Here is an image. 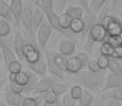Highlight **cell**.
<instances>
[{
  "mask_svg": "<svg viewBox=\"0 0 122 106\" xmlns=\"http://www.w3.org/2000/svg\"><path fill=\"white\" fill-rule=\"evenodd\" d=\"M106 74V70L101 71L99 73H92L88 70H82L78 74H76V81L84 89H87L91 92L99 91L102 90L105 85Z\"/></svg>",
  "mask_w": 122,
  "mask_h": 106,
  "instance_id": "1",
  "label": "cell"
},
{
  "mask_svg": "<svg viewBox=\"0 0 122 106\" xmlns=\"http://www.w3.org/2000/svg\"><path fill=\"white\" fill-rule=\"evenodd\" d=\"M34 6L31 3V1L27 0L23 2V10L21 13V17H20V23L25 30V32L33 37L35 35L34 29H33V13H34Z\"/></svg>",
  "mask_w": 122,
  "mask_h": 106,
  "instance_id": "2",
  "label": "cell"
},
{
  "mask_svg": "<svg viewBox=\"0 0 122 106\" xmlns=\"http://www.w3.org/2000/svg\"><path fill=\"white\" fill-rule=\"evenodd\" d=\"M43 53L41 51L38 44H35L34 41H27L23 48V61L27 64H34L43 57Z\"/></svg>",
  "mask_w": 122,
  "mask_h": 106,
  "instance_id": "3",
  "label": "cell"
},
{
  "mask_svg": "<svg viewBox=\"0 0 122 106\" xmlns=\"http://www.w3.org/2000/svg\"><path fill=\"white\" fill-rule=\"evenodd\" d=\"M107 30L109 37H117L120 36L122 33V21L118 17H115L112 15H107L101 22Z\"/></svg>",
  "mask_w": 122,
  "mask_h": 106,
  "instance_id": "4",
  "label": "cell"
},
{
  "mask_svg": "<svg viewBox=\"0 0 122 106\" xmlns=\"http://www.w3.org/2000/svg\"><path fill=\"white\" fill-rule=\"evenodd\" d=\"M53 29L50 25V23L47 21V19L44 21V23L39 27V29L36 31V37H37V44H38L39 48L45 49L48 44L49 39H50L51 35H52Z\"/></svg>",
  "mask_w": 122,
  "mask_h": 106,
  "instance_id": "5",
  "label": "cell"
},
{
  "mask_svg": "<svg viewBox=\"0 0 122 106\" xmlns=\"http://www.w3.org/2000/svg\"><path fill=\"white\" fill-rule=\"evenodd\" d=\"M45 58H46L47 62V67H48V71L50 72L51 76H54L55 79L61 80V81H64L65 76H66V72H64L54 62L52 56V50H47L45 52Z\"/></svg>",
  "mask_w": 122,
  "mask_h": 106,
  "instance_id": "6",
  "label": "cell"
},
{
  "mask_svg": "<svg viewBox=\"0 0 122 106\" xmlns=\"http://www.w3.org/2000/svg\"><path fill=\"white\" fill-rule=\"evenodd\" d=\"M2 99H3L4 103H6V104L10 106H21L22 101L25 99V96L14 93L13 91L10 90L8 85H5L3 90H2Z\"/></svg>",
  "mask_w": 122,
  "mask_h": 106,
  "instance_id": "7",
  "label": "cell"
},
{
  "mask_svg": "<svg viewBox=\"0 0 122 106\" xmlns=\"http://www.w3.org/2000/svg\"><path fill=\"white\" fill-rule=\"evenodd\" d=\"M57 79H55L54 76H44L41 77L38 81L36 87H35L34 91L32 95L34 96H38V95H43V93L47 92V91L51 90L53 87V84L55 83V81Z\"/></svg>",
  "mask_w": 122,
  "mask_h": 106,
  "instance_id": "8",
  "label": "cell"
},
{
  "mask_svg": "<svg viewBox=\"0 0 122 106\" xmlns=\"http://www.w3.org/2000/svg\"><path fill=\"white\" fill-rule=\"evenodd\" d=\"M88 35L92 38V40L95 42H100V44L104 42L108 38V33H107L106 28L103 25H101V23L96 25L95 27L91 29V31L89 32Z\"/></svg>",
  "mask_w": 122,
  "mask_h": 106,
  "instance_id": "9",
  "label": "cell"
},
{
  "mask_svg": "<svg viewBox=\"0 0 122 106\" xmlns=\"http://www.w3.org/2000/svg\"><path fill=\"white\" fill-rule=\"evenodd\" d=\"M46 17H47V21L50 23V25L52 27L53 30H55V31L60 32L61 34L65 35V36H67V37H72V36H74V35L72 34V33L70 32V31H66V30H64L62 27H61L60 20H58V15L55 13L54 11H53V12H50V13H48V14H46Z\"/></svg>",
  "mask_w": 122,
  "mask_h": 106,
  "instance_id": "10",
  "label": "cell"
},
{
  "mask_svg": "<svg viewBox=\"0 0 122 106\" xmlns=\"http://www.w3.org/2000/svg\"><path fill=\"white\" fill-rule=\"evenodd\" d=\"M76 50V42L72 39H63L58 45V52L65 57L73 56Z\"/></svg>",
  "mask_w": 122,
  "mask_h": 106,
  "instance_id": "11",
  "label": "cell"
},
{
  "mask_svg": "<svg viewBox=\"0 0 122 106\" xmlns=\"http://www.w3.org/2000/svg\"><path fill=\"white\" fill-rule=\"evenodd\" d=\"M25 42L27 40L25 39L22 33L18 30L15 33V36H14V41H13V50L16 53L18 60H22L23 61V48L25 46Z\"/></svg>",
  "mask_w": 122,
  "mask_h": 106,
  "instance_id": "12",
  "label": "cell"
},
{
  "mask_svg": "<svg viewBox=\"0 0 122 106\" xmlns=\"http://www.w3.org/2000/svg\"><path fill=\"white\" fill-rule=\"evenodd\" d=\"M122 88V76L116 75L112 72H107L106 80H105V85L103 87V91H108L112 89Z\"/></svg>",
  "mask_w": 122,
  "mask_h": 106,
  "instance_id": "13",
  "label": "cell"
},
{
  "mask_svg": "<svg viewBox=\"0 0 122 106\" xmlns=\"http://www.w3.org/2000/svg\"><path fill=\"white\" fill-rule=\"evenodd\" d=\"M27 66L30 71L34 72L37 75H41V76H46L47 71H48V67H47V62L45 56H43L41 60L37 61L34 64H27Z\"/></svg>",
  "mask_w": 122,
  "mask_h": 106,
  "instance_id": "14",
  "label": "cell"
},
{
  "mask_svg": "<svg viewBox=\"0 0 122 106\" xmlns=\"http://www.w3.org/2000/svg\"><path fill=\"white\" fill-rule=\"evenodd\" d=\"M84 68L82 65L81 61L76 57V55H73L71 57L67 58V65H66V72L70 74H78L80 71H82Z\"/></svg>",
  "mask_w": 122,
  "mask_h": 106,
  "instance_id": "15",
  "label": "cell"
},
{
  "mask_svg": "<svg viewBox=\"0 0 122 106\" xmlns=\"http://www.w3.org/2000/svg\"><path fill=\"white\" fill-rule=\"evenodd\" d=\"M10 6L12 14H13L14 22L16 23V25H18L20 23V17H21V13L23 10V1L22 0H11Z\"/></svg>",
  "mask_w": 122,
  "mask_h": 106,
  "instance_id": "16",
  "label": "cell"
},
{
  "mask_svg": "<svg viewBox=\"0 0 122 106\" xmlns=\"http://www.w3.org/2000/svg\"><path fill=\"white\" fill-rule=\"evenodd\" d=\"M83 20H84V23H85V29H84V32L82 33V34H83L86 38V36L89 34L91 29H92L96 25H98L99 21H98V16L93 13H85V15H84V17H83Z\"/></svg>",
  "mask_w": 122,
  "mask_h": 106,
  "instance_id": "17",
  "label": "cell"
},
{
  "mask_svg": "<svg viewBox=\"0 0 122 106\" xmlns=\"http://www.w3.org/2000/svg\"><path fill=\"white\" fill-rule=\"evenodd\" d=\"M27 72H28V75H29V81H28L27 85L25 86V92H23L25 96H28V95H32L33 93L35 87H36V85L39 81V79L37 77L38 75L35 74L34 72L30 71L29 69L27 70Z\"/></svg>",
  "mask_w": 122,
  "mask_h": 106,
  "instance_id": "18",
  "label": "cell"
},
{
  "mask_svg": "<svg viewBox=\"0 0 122 106\" xmlns=\"http://www.w3.org/2000/svg\"><path fill=\"white\" fill-rule=\"evenodd\" d=\"M1 50H2V55H3L4 66H5L6 68L9 67V65H10V64H12L13 62H15V61H17V55H16V53L14 52L13 48H12L10 45L3 47Z\"/></svg>",
  "mask_w": 122,
  "mask_h": 106,
  "instance_id": "19",
  "label": "cell"
},
{
  "mask_svg": "<svg viewBox=\"0 0 122 106\" xmlns=\"http://www.w3.org/2000/svg\"><path fill=\"white\" fill-rule=\"evenodd\" d=\"M0 17L3 20L9 21V22L14 20L10 3H8V1H5V0H0Z\"/></svg>",
  "mask_w": 122,
  "mask_h": 106,
  "instance_id": "20",
  "label": "cell"
},
{
  "mask_svg": "<svg viewBox=\"0 0 122 106\" xmlns=\"http://www.w3.org/2000/svg\"><path fill=\"white\" fill-rule=\"evenodd\" d=\"M46 19H47L46 13L44 11H41V9L35 8L33 13V29L35 33H36V31L39 29V27L43 25Z\"/></svg>",
  "mask_w": 122,
  "mask_h": 106,
  "instance_id": "21",
  "label": "cell"
},
{
  "mask_svg": "<svg viewBox=\"0 0 122 106\" xmlns=\"http://www.w3.org/2000/svg\"><path fill=\"white\" fill-rule=\"evenodd\" d=\"M95 101V95L87 89H84L83 95L78 101V106H93V104L96 103Z\"/></svg>",
  "mask_w": 122,
  "mask_h": 106,
  "instance_id": "22",
  "label": "cell"
},
{
  "mask_svg": "<svg viewBox=\"0 0 122 106\" xmlns=\"http://www.w3.org/2000/svg\"><path fill=\"white\" fill-rule=\"evenodd\" d=\"M65 13L68 16H70L72 19H83L84 15H85L84 10L78 5H69L65 10Z\"/></svg>",
  "mask_w": 122,
  "mask_h": 106,
  "instance_id": "23",
  "label": "cell"
},
{
  "mask_svg": "<svg viewBox=\"0 0 122 106\" xmlns=\"http://www.w3.org/2000/svg\"><path fill=\"white\" fill-rule=\"evenodd\" d=\"M44 104L43 96H25L21 106H41Z\"/></svg>",
  "mask_w": 122,
  "mask_h": 106,
  "instance_id": "24",
  "label": "cell"
},
{
  "mask_svg": "<svg viewBox=\"0 0 122 106\" xmlns=\"http://www.w3.org/2000/svg\"><path fill=\"white\" fill-rule=\"evenodd\" d=\"M85 29V23H84L83 19H73L70 25L69 31L76 36V35H80L84 32Z\"/></svg>",
  "mask_w": 122,
  "mask_h": 106,
  "instance_id": "25",
  "label": "cell"
},
{
  "mask_svg": "<svg viewBox=\"0 0 122 106\" xmlns=\"http://www.w3.org/2000/svg\"><path fill=\"white\" fill-rule=\"evenodd\" d=\"M35 4H36V8L41 9L46 14L53 12V10H54L53 0H35Z\"/></svg>",
  "mask_w": 122,
  "mask_h": 106,
  "instance_id": "26",
  "label": "cell"
},
{
  "mask_svg": "<svg viewBox=\"0 0 122 106\" xmlns=\"http://www.w3.org/2000/svg\"><path fill=\"white\" fill-rule=\"evenodd\" d=\"M115 47L112 46V44H109L107 40H105L104 42H102L100 46V53L101 55H105V56H108L111 58L115 57Z\"/></svg>",
  "mask_w": 122,
  "mask_h": 106,
  "instance_id": "27",
  "label": "cell"
},
{
  "mask_svg": "<svg viewBox=\"0 0 122 106\" xmlns=\"http://www.w3.org/2000/svg\"><path fill=\"white\" fill-rule=\"evenodd\" d=\"M51 90L54 91L58 96H64L65 93L67 92V90H68V84L64 83V82L61 81V80H56L55 83L53 84V87H52Z\"/></svg>",
  "mask_w": 122,
  "mask_h": 106,
  "instance_id": "28",
  "label": "cell"
},
{
  "mask_svg": "<svg viewBox=\"0 0 122 106\" xmlns=\"http://www.w3.org/2000/svg\"><path fill=\"white\" fill-rule=\"evenodd\" d=\"M108 71L112 73L122 76V65L116 58H111V62H109V66H108Z\"/></svg>",
  "mask_w": 122,
  "mask_h": 106,
  "instance_id": "29",
  "label": "cell"
},
{
  "mask_svg": "<svg viewBox=\"0 0 122 106\" xmlns=\"http://www.w3.org/2000/svg\"><path fill=\"white\" fill-rule=\"evenodd\" d=\"M52 56H53V60L56 63V65L61 68L64 72H66V65H67V58L63 56L60 52H56V51H52Z\"/></svg>",
  "mask_w": 122,
  "mask_h": 106,
  "instance_id": "30",
  "label": "cell"
},
{
  "mask_svg": "<svg viewBox=\"0 0 122 106\" xmlns=\"http://www.w3.org/2000/svg\"><path fill=\"white\" fill-rule=\"evenodd\" d=\"M84 92V88L81 86L80 84H74L72 85L71 87L69 88V95L73 100H76V102L80 100V98L82 96Z\"/></svg>",
  "mask_w": 122,
  "mask_h": 106,
  "instance_id": "31",
  "label": "cell"
},
{
  "mask_svg": "<svg viewBox=\"0 0 122 106\" xmlns=\"http://www.w3.org/2000/svg\"><path fill=\"white\" fill-rule=\"evenodd\" d=\"M107 0H90V10L91 13L93 14H99L103 8L105 6Z\"/></svg>",
  "mask_w": 122,
  "mask_h": 106,
  "instance_id": "32",
  "label": "cell"
},
{
  "mask_svg": "<svg viewBox=\"0 0 122 106\" xmlns=\"http://www.w3.org/2000/svg\"><path fill=\"white\" fill-rule=\"evenodd\" d=\"M103 98H104L105 100H106V99H114V100H117L122 103V88L112 89V90L106 91L105 95H103Z\"/></svg>",
  "mask_w": 122,
  "mask_h": 106,
  "instance_id": "33",
  "label": "cell"
},
{
  "mask_svg": "<svg viewBox=\"0 0 122 106\" xmlns=\"http://www.w3.org/2000/svg\"><path fill=\"white\" fill-rule=\"evenodd\" d=\"M58 20H60V25L61 27L63 28L64 30H66V31H69V28H70V25H71L72 22V18L70 17V16H68L66 13H62L58 15Z\"/></svg>",
  "mask_w": 122,
  "mask_h": 106,
  "instance_id": "34",
  "label": "cell"
},
{
  "mask_svg": "<svg viewBox=\"0 0 122 106\" xmlns=\"http://www.w3.org/2000/svg\"><path fill=\"white\" fill-rule=\"evenodd\" d=\"M12 32V27L10 25V22L6 20L0 19V36L1 37H8L11 35Z\"/></svg>",
  "mask_w": 122,
  "mask_h": 106,
  "instance_id": "35",
  "label": "cell"
},
{
  "mask_svg": "<svg viewBox=\"0 0 122 106\" xmlns=\"http://www.w3.org/2000/svg\"><path fill=\"white\" fill-rule=\"evenodd\" d=\"M43 100L44 103H55L56 101L60 100V96H58L53 90H49L47 92L43 93Z\"/></svg>",
  "mask_w": 122,
  "mask_h": 106,
  "instance_id": "36",
  "label": "cell"
},
{
  "mask_svg": "<svg viewBox=\"0 0 122 106\" xmlns=\"http://www.w3.org/2000/svg\"><path fill=\"white\" fill-rule=\"evenodd\" d=\"M78 102L70 96L69 92H66L61 98V106H76Z\"/></svg>",
  "mask_w": 122,
  "mask_h": 106,
  "instance_id": "37",
  "label": "cell"
},
{
  "mask_svg": "<svg viewBox=\"0 0 122 106\" xmlns=\"http://www.w3.org/2000/svg\"><path fill=\"white\" fill-rule=\"evenodd\" d=\"M86 69H87L88 71L92 72V73H99V72H101V71H104V70H102L100 68L97 60H92V58L89 60L87 66H86Z\"/></svg>",
  "mask_w": 122,
  "mask_h": 106,
  "instance_id": "38",
  "label": "cell"
},
{
  "mask_svg": "<svg viewBox=\"0 0 122 106\" xmlns=\"http://www.w3.org/2000/svg\"><path fill=\"white\" fill-rule=\"evenodd\" d=\"M8 87L10 88L11 91H13L14 93H18V95H23L25 92V86L16 83V82H9Z\"/></svg>",
  "mask_w": 122,
  "mask_h": 106,
  "instance_id": "39",
  "label": "cell"
},
{
  "mask_svg": "<svg viewBox=\"0 0 122 106\" xmlns=\"http://www.w3.org/2000/svg\"><path fill=\"white\" fill-rule=\"evenodd\" d=\"M8 70H9V73H14V74H17L19 72L22 71V65L19 61H15L12 64H10L8 67Z\"/></svg>",
  "mask_w": 122,
  "mask_h": 106,
  "instance_id": "40",
  "label": "cell"
},
{
  "mask_svg": "<svg viewBox=\"0 0 122 106\" xmlns=\"http://www.w3.org/2000/svg\"><path fill=\"white\" fill-rule=\"evenodd\" d=\"M28 81H29V75H28V72L27 71H22L19 72V73L16 74L15 76V82L20 85H22V86H25L28 83Z\"/></svg>",
  "mask_w": 122,
  "mask_h": 106,
  "instance_id": "41",
  "label": "cell"
},
{
  "mask_svg": "<svg viewBox=\"0 0 122 106\" xmlns=\"http://www.w3.org/2000/svg\"><path fill=\"white\" fill-rule=\"evenodd\" d=\"M96 42L92 40V38H91L89 35H87L85 38V42H84V51H85L86 53H88L89 55H91L92 54V50H93V46H95Z\"/></svg>",
  "mask_w": 122,
  "mask_h": 106,
  "instance_id": "42",
  "label": "cell"
},
{
  "mask_svg": "<svg viewBox=\"0 0 122 106\" xmlns=\"http://www.w3.org/2000/svg\"><path fill=\"white\" fill-rule=\"evenodd\" d=\"M97 62L99 64L100 68L102 70H106L109 66V62H111V57L108 56H105V55H100L99 57L97 58Z\"/></svg>",
  "mask_w": 122,
  "mask_h": 106,
  "instance_id": "43",
  "label": "cell"
},
{
  "mask_svg": "<svg viewBox=\"0 0 122 106\" xmlns=\"http://www.w3.org/2000/svg\"><path fill=\"white\" fill-rule=\"evenodd\" d=\"M76 57L79 58L80 61H81L82 65H83V68L85 69L86 66H87V64L89 62V60H90V57H89V54L86 53L85 51H81V52H79L76 54Z\"/></svg>",
  "mask_w": 122,
  "mask_h": 106,
  "instance_id": "44",
  "label": "cell"
},
{
  "mask_svg": "<svg viewBox=\"0 0 122 106\" xmlns=\"http://www.w3.org/2000/svg\"><path fill=\"white\" fill-rule=\"evenodd\" d=\"M80 8H82L85 13H91L90 10V0H78Z\"/></svg>",
  "mask_w": 122,
  "mask_h": 106,
  "instance_id": "45",
  "label": "cell"
},
{
  "mask_svg": "<svg viewBox=\"0 0 122 106\" xmlns=\"http://www.w3.org/2000/svg\"><path fill=\"white\" fill-rule=\"evenodd\" d=\"M106 106H122V103L114 99H106Z\"/></svg>",
  "mask_w": 122,
  "mask_h": 106,
  "instance_id": "46",
  "label": "cell"
},
{
  "mask_svg": "<svg viewBox=\"0 0 122 106\" xmlns=\"http://www.w3.org/2000/svg\"><path fill=\"white\" fill-rule=\"evenodd\" d=\"M68 1L69 0H58V3H57V9L60 12L63 11V9L65 8V5L68 3Z\"/></svg>",
  "mask_w": 122,
  "mask_h": 106,
  "instance_id": "47",
  "label": "cell"
},
{
  "mask_svg": "<svg viewBox=\"0 0 122 106\" xmlns=\"http://www.w3.org/2000/svg\"><path fill=\"white\" fill-rule=\"evenodd\" d=\"M41 106H61V99L55 103H44Z\"/></svg>",
  "mask_w": 122,
  "mask_h": 106,
  "instance_id": "48",
  "label": "cell"
},
{
  "mask_svg": "<svg viewBox=\"0 0 122 106\" xmlns=\"http://www.w3.org/2000/svg\"><path fill=\"white\" fill-rule=\"evenodd\" d=\"M4 83H5V82H4V80L0 82V104H1V99H2V90H3L4 86H5V84H4Z\"/></svg>",
  "mask_w": 122,
  "mask_h": 106,
  "instance_id": "49",
  "label": "cell"
},
{
  "mask_svg": "<svg viewBox=\"0 0 122 106\" xmlns=\"http://www.w3.org/2000/svg\"><path fill=\"white\" fill-rule=\"evenodd\" d=\"M9 44H6V41L4 40V38L3 37H1L0 36V49H2L3 47H5V46H8Z\"/></svg>",
  "mask_w": 122,
  "mask_h": 106,
  "instance_id": "50",
  "label": "cell"
},
{
  "mask_svg": "<svg viewBox=\"0 0 122 106\" xmlns=\"http://www.w3.org/2000/svg\"><path fill=\"white\" fill-rule=\"evenodd\" d=\"M1 61H3V55H2V50L0 49V62Z\"/></svg>",
  "mask_w": 122,
  "mask_h": 106,
  "instance_id": "51",
  "label": "cell"
},
{
  "mask_svg": "<svg viewBox=\"0 0 122 106\" xmlns=\"http://www.w3.org/2000/svg\"><path fill=\"white\" fill-rule=\"evenodd\" d=\"M0 106H10V105H8L6 103H4V102H1V104H0Z\"/></svg>",
  "mask_w": 122,
  "mask_h": 106,
  "instance_id": "52",
  "label": "cell"
},
{
  "mask_svg": "<svg viewBox=\"0 0 122 106\" xmlns=\"http://www.w3.org/2000/svg\"><path fill=\"white\" fill-rule=\"evenodd\" d=\"M93 106H102V104L99 103V102H97V103H95V104H93Z\"/></svg>",
  "mask_w": 122,
  "mask_h": 106,
  "instance_id": "53",
  "label": "cell"
},
{
  "mask_svg": "<svg viewBox=\"0 0 122 106\" xmlns=\"http://www.w3.org/2000/svg\"><path fill=\"white\" fill-rule=\"evenodd\" d=\"M119 38H120V40H121V42H122V33L120 34V36H119Z\"/></svg>",
  "mask_w": 122,
  "mask_h": 106,
  "instance_id": "54",
  "label": "cell"
},
{
  "mask_svg": "<svg viewBox=\"0 0 122 106\" xmlns=\"http://www.w3.org/2000/svg\"><path fill=\"white\" fill-rule=\"evenodd\" d=\"M114 1H120V0H114Z\"/></svg>",
  "mask_w": 122,
  "mask_h": 106,
  "instance_id": "55",
  "label": "cell"
},
{
  "mask_svg": "<svg viewBox=\"0 0 122 106\" xmlns=\"http://www.w3.org/2000/svg\"><path fill=\"white\" fill-rule=\"evenodd\" d=\"M29 1H35V0H29Z\"/></svg>",
  "mask_w": 122,
  "mask_h": 106,
  "instance_id": "56",
  "label": "cell"
},
{
  "mask_svg": "<svg viewBox=\"0 0 122 106\" xmlns=\"http://www.w3.org/2000/svg\"><path fill=\"white\" fill-rule=\"evenodd\" d=\"M0 82H1V81H0Z\"/></svg>",
  "mask_w": 122,
  "mask_h": 106,
  "instance_id": "57",
  "label": "cell"
}]
</instances>
